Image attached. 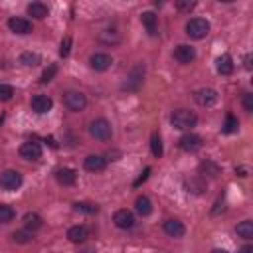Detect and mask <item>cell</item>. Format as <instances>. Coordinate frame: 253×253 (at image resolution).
<instances>
[{"instance_id":"5bb4252c","label":"cell","mask_w":253,"mask_h":253,"mask_svg":"<svg viewBox=\"0 0 253 253\" xmlns=\"http://www.w3.org/2000/svg\"><path fill=\"white\" fill-rule=\"evenodd\" d=\"M8 28H10L14 34H30V32H32V22L26 20V18L14 16V18L8 20Z\"/></svg>"},{"instance_id":"d6986e66","label":"cell","mask_w":253,"mask_h":253,"mask_svg":"<svg viewBox=\"0 0 253 253\" xmlns=\"http://www.w3.org/2000/svg\"><path fill=\"white\" fill-rule=\"evenodd\" d=\"M26 12H28V16H32V18H36V20H43V18H47V14H49V10H47V6H45L43 2H32Z\"/></svg>"},{"instance_id":"484cf974","label":"cell","mask_w":253,"mask_h":253,"mask_svg":"<svg viewBox=\"0 0 253 253\" xmlns=\"http://www.w3.org/2000/svg\"><path fill=\"white\" fill-rule=\"evenodd\" d=\"M73 210L91 215V213H97V211H99V206H97V204H91V202H75V204H73Z\"/></svg>"},{"instance_id":"d4e9b609","label":"cell","mask_w":253,"mask_h":253,"mask_svg":"<svg viewBox=\"0 0 253 253\" xmlns=\"http://www.w3.org/2000/svg\"><path fill=\"white\" fill-rule=\"evenodd\" d=\"M237 128H239V121H237V117L235 115H231V113H227L225 115V123H223V132L225 134H233V132H237Z\"/></svg>"},{"instance_id":"4fadbf2b","label":"cell","mask_w":253,"mask_h":253,"mask_svg":"<svg viewBox=\"0 0 253 253\" xmlns=\"http://www.w3.org/2000/svg\"><path fill=\"white\" fill-rule=\"evenodd\" d=\"M83 166H85V170H89V172H101V170H105V166H107V158L101 156V154H89V156L85 158Z\"/></svg>"},{"instance_id":"603a6c76","label":"cell","mask_w":253,"mask_h":253,"mask_svg":"<svg viewBox=\"0 0 253 253\" xmlns=\"http://www.w3.org/2000/svg\"><path fill=\"white\" fill-rule=\"evenodd\" d=\"M134 208H136V211H138L142 217H146V215L152 213V202H150L146 196H138L136 202H134Z\"/></svg>"},{"instance_id":"ffe728a7","label":"cell","mask_w":253,"mask_h":253,"mask_svg":"<svg viewBox=\"0 0 253 253\" xmlns=\"http://www.w3.org/2000/svg\"><path fill=\"white\" fill-rule=\"evenodd\" d=\"M140 20H142V26L146 28V32H148L150 36H156V28H158V16H156L154 12H144V14L140 16Z\"/></svg>"},{"instance_id":"836d02e7","label":"cell","mask_w":253,"mask_h":253,"mask_svg":"<svg viewBox=\"0 0 253 253\" xmlns=\"http://www.w3.org/2000/svg\"><path fill=\"white\" fill-rule=\"evenodd\" d=\"M14 97V87L12 85H0V101H10Z\"/></svg>"},{"instance_id":"5b68a950","label":"cell","mask_w":253,"mask_h":253,"mask_svg":"<svg viewBox=\"0 0 253 253\" xmlns=\"http://www.w3.org/2000/svg\"><path fill=\"white\" fill-rule=\"evenodd\" d=\"M22 186V174L16 170H6L0 174V188L6 192H14Z\"/></svg>"},{"instance_id":"f546056e","label":"cell","mask_w":253,"mask_h":253,"mask_svg":"<svg viewBox=\"0 0 253 253\" xmlns=\"http://www.w3.org/2000/svg\"><path fill=\"white\" fill-rule=\"evenodd\" d=\"M20 63H24V65H28V67H34V65L40 63V55H38V53H32V51H24V53L20 55Z\"/></svg>"},{"instance_id":"8fae6325","label":"cell","mask_w":253,"mask_h":253,"mask_svg":"<svg viewBox=\"0 0 253 253\" xmlns=\"http://www.w3.org/2000/svg\"><path fill=\"white\" fill-rule=\"evenodd\" d=\"M20 156L26 158V160H38L42 158V146L40 142H34V140H28L20 146Z\"/></svg>"},{"instance_id":"74e56055","label":"cell","mask_w":253,"mask_h":253,"mask_svg":"<svg viewBox=\"0 0 253 253\" xmlns=\"http://www.w3.org/2000/svg\"><path fill=\"white\" fill-rule=\"evenodd\" d=\"M245 69H251V55H245Z\"/></svg>"},{"instance_id":"ab89813d","label":"cell","mask_w":253,"mask_h":253,"mask_svg":"<svg viewBox=\"0 0 253 253\" xmlns=\"http://www.w3.org/2000/svg\"><path fill=\"white\" fill-rule=\"evenodd\" d=\"M154 2H156V6H160V4L164 2V0H154Z\"/></svg>"},{"instance_id":"7a4b0ae2","label":"cell","mask_w":253,"mask_h":253,"mask_svg":"<svg viewBox=\"0 0 253 253\" xmlns=\"http://www.w3.org/2000/svg\"><path fill=\"white\" fill-rule=\"evenodd\" d=\"M208 32H210V22H208L206 18H192V20H188V24H186V34H188L190 38H194V40L206 38Z\"/></svg>"},{"instance_id":"30bf717a","label":"cell","mask_w":253,"mask_h":253,"mask_svg":"<svg viewBox=\"0 0 253 253\" xmlns=\"http://www.w3.org/2000/svg\"><path fill=\"white\" fill-rule=\"evenodd\" d=\"M178 146H180L184 152H196V150L202 148V138H200L198 134L188 132V134H184V136L178 140Z\"/></svg>"},{"instance_id":"ac0fdd59","label":"cell","mask_w":253,"mask_h":253,"mask_svg":"<svg viewBox=\"0 0 253 253\" xmlns=\"http://www.w3.org/2000/svg\"><path fill=\"white\" fill-rule=\"evenodd\" d=\"M67 237H69V241H73V243H83V241H87V237H89V229H87L85 225H73V227L67 229Z\"/></svg>"},{"instance_id":"83f0119b","label":"cell","mask_w":253,"mask_h":253,"mask_svg":"<svg viewBox=\"0 0 253 253\" xmlns=\"http://www.w3.org/2000/svg\"><path fill=\"white\" fill-rule=\"evenodd\" d=\"M200 172H204V174H208V176L215 178V176L219 174V166H217L215 162H211V160H206V162H202V164H200Z\"/></svg>"},{"instance_id":"7402d4cb","label":"cell","mask_w":253,"mask_h":253,"mask_svg":"<svg viewBox=\"0 0 253 253\" xmlns=\"http://www.w3.org/2000/svg\"><path fill=\"white\" fill-rule=\"evenodd\" d=\"M43 225V219L38 215V213H34V211H28L26 215H24V227L26 229H30V231H36V229H40Z\"/></svg>"},{"instance_id":"e0dca14e","label":"cell","mask_w":253,"mask_h":253,"mask_svg":"<svg viewBox=\"0 0 253 253\" xmlns=\"http://www.w3.org/2000/svg\"><path fill=\"white\" fill-rule=\"evenodd\" d=\"M55 180L59 184H63V186H73L75 180H77V172L73 168H59L55 172Z\"/></svg>"},{"instance_id":"9c48e42d","label":"cell","mask_w":253,"mask_h":253,"mask_svg":"<svg viewBox=\"0 0 253 253\" xmlns=\"http://www.w3.org/2000/svg\"><path fill=\"white\" fill-rule=\"evenodd\" d=\"M89 65L95 71H107L113 65V57L109 53H93L89 57Z\"/></svg>"},{"instance_id":"f1b7e54d","label":"cell","mask_w":253,"mask_h":253,"mask_svg":"<svg viewBox=\"0 0 253 253\" xmlns=\"http://www.w3.org/2000/svg\"><path fill=\"white\" fill-rule=\"evenodd\" d=\"M150 150H152V154L156 158L162 156V140H160V134L158 132H152V136H150Z\"/></svg>"},{"instance_id":"3957f363","label":"cell","mask_w":253,"mask_h":253,"mask_svg":"<svg viewBox=\"0 0 253 253\" xmlns=\"http://www.w3.org/2000/svg\"><path fill=\"white\" fill-rule=\"evenodd\" d=\"M89 134L97 140H109L113 136V128H111V123L107 119H95L91 121L89 125Z\"/></svg>"},{"instance_id":"44dd1931","label":"cell","mask_w":253,"mask_h":253,"mask_svg":"<svg viewBox=\"0 0 253 253\" xmlns=\"http://www.w3.org/2000/svg\"><path fill=\"white\" fill-rule=\"evenodd\" d=\"M184 186H186V190H188L190 194H196V196H200V194L206 190V182H204L200 176H194V178L186 180Z\"/></svg>"},{"instance_id":"6da1fadb","label":"cell","mask_w":253,"mask_h":253,"mask_svg":"<svg viewBox=\"0 0 253 253\" xmlns=\"http://www.w3.org/2000/svg\"><path fill=\"white\" fill-rule=\"evenodd\" d=\"M170 123H172V126L178 128V130H190L192 126H196L198 117H196L192 111H188V109H178V111L172 113Z\"/></svg>"},{"instance_id":"ba28073f","label":"cell","mask_w":253,"mask_h":253,"mask_svg":"<svg viewBox=\"0 0 253 253\" xmlns=\"http://www.w3.org/2000/svg\"><path fill=\"white\" fill-rule=\"evenodd\" d=\"M174 59L178 61V63H192L194 59H196V49L192 47V45H186V43H182V45H178L176 49H174Z\"/></svg>"},{"instance_id":"cb8c5ba5","label":"cell","mask_w":253,"mask_h":253,"mask_svg":"<svg viewBox=\"0 0 253 253\" xmlns=\"http://www.w3.org/2000/svg\"><path fill=\"white\" fill-rule=\"evenodd\" d=\"M235 231H237V235L243 237V239H253V221H251V219H245V221L237 223Z\"/></svg>"},{"instance_id":"d6a6232c","label":"cell","mask_w":253,"mask_h":253,"mask_svg":"<svg viewBox=\"0 0 253 253\" xmlns=\"http://www.w3.org/2000/svg\"><path fill=\"white\" fill-rule=\"evenodd\" d=\"M57 73V65L55 63H51L43 73H42V77H40V83H49L51 79H53V75Z\"/></svg>"},{"instance_id":"e575fe53","label":"cell","mask_w":253,"mask_h":253,"mask_svg":"<svg viewBox=\"0 0 253 253\" xmlns=\"http://www.w3.org/2000/svg\"><path fill=\"white\" fill-rule=\"evenodd\" d=\"M69 51H71V38H69V36H65V38L61 40L59 55H61V57H67V55H69Z\"/></svg>"},{"instance_id":"4dcf8cb0","label":"cell","mask_w":253,"mask_h":253,"mask_svg":"<svg viewBox=\"0 0 253 253\" xmlns=\"http://www.w3.org/2000/svg\"><path fill=\"white\" fill-rule=\"evenodd\" d=\"M196 4H198V0H176V8L182 14H190L196 8Z\"/></svg>"},{"instance_id":"8d00e7d4","label":"cell","mask_w":253,"mask_h":253,"mask_svg":"<svg viewBox=\"0 0 253 253\" xmlns=\"http://www.w3.org/2000/svg\"><path fill=\"white\" fill-rule=\"evenodd\" d=\"M148 174H150V168H144V172H142V176H140V178H138V180L134 182V186H140V184H142V182H144V180L148 178Z\"/></svg>"},{"instance_id":"4316f807","label":"cell","mask_w":253,"mask_h":253,"mask_svg":"<svg viewBox=\"0 0 253 253\" xmlns=\"http://www.w3.org/2000/svg\"><path fill=\"white\" fill-rule=\"evenodd\" d=\"M16 217V211L8 204H0V223H10Z\"/></svg>"},{"instance_id":"f35d334b","label":"cell","mask_w":253,"mask_h":253,"mask_svg":"<svg viewBox=\"0 0 253 253\" xmlns=\"http://www.w3.org/2000/svg\"><path fill=\"white\" fill-rule=\"evenodd\" d=\"M217 2H223V4H231V2H235V0H217Z\"/></svg>"},{"instance_id":"7c38bea8","label":"cell","mask_w":253,"mask_h":253,"mask_svg":"<svg viewBox=\"0 0 253 253\" xmlns=\"http://www.w3.org/2000/svg\"><path fill=\"white\" fill-rule=\"evenodd\" d=\"M30 105H32V109H34L36 113L43 115V113H49V111H51L53 101H51V97H47V95H36Z\"/></svg>"},{"instance_id":"52a82bcc","label":"cell","mask_w":253,"mask_h":253,"mask_svg":"<svg viewBox=\"0 0 253 253\" xmlns=\"http://www.w3.org/2000/svg\"><path fill=\"white\" fill-rule=\"evenodd\" d=\"M113 223L119 227V229H130L134 225V215L130 210H117L113 213Z\"/></svg>"},{"instance_id":"d590c367","label":"cell","mask_w":253,"mask_h":253,"mask_svg":"<svg viewBox=\"0 0 253 253\" xmlns=\"http://www.w3.org/2000/svg\"><path fill=\"white\" fill-rule=\"evenodd\" d=\"M241 103H243V109H245L247 113H251V111H253V95H251V93H243Z\"/></svg>"},{"instance_id":"1f68e13d","label":"cell","mask_w":253,"mask_h":253,"mask_svg":"<svg viewBox=\"0 0 253 253\" xmlns=\"http://www.w3.org/2000/svg\"><path fill=\"white\" fill-rule=\"evenodd\" d=\"M12 239H14L16 243H30V241H32V231H30V229L14 231V233H12Z\"/></svg>"},{"instance_id":"8992f818","label":"cell","mask_w":253,"mask_h":253,"mask_svg":"<svg viewBox=\"0 0 253 253\" xmlns=\"http://www.w3.org/2000/svg\"><path fill=\"white\" fill-rule=\"evenodd\" d=\"M217 99H219L217 91H215V89H210V87L198 89V91L194 93V101H196L198 105H202V107H211V105L217 103Z\"/></svg>"},{"instance_id":"2e32d148","label":"cell","mask_w":253,"mask_h":253,"mask_svg":"<svg viewBox=\"0 0 253 253\" xmlns=\"http://www.w3.org/2000/svg\"><path fill=\"white\" fill-rule=\"evenodd\" d=\"M215 69H217V73H221V75H231L233 69H235V65H233V57H231L229 53L219 55V57L215 59Z\"/></svg>"},{"instance_id":"277c9868","label":"cell","mask_w":253,"mask_h":253,"mask_svg":"<svg viewBox=\"0 0 253 253\" xmlns=\"http://www.w3.org/2000/svg\"><path fill=\"white\" fill-rule=\"evenodd\" d=\"M63 105L73 111V113H79L87 107V97L81 93V91H65L63 93Z\"/></svg>"},{"instance_id":"9a60e30c","label":"cell","mask_w":253,"mask_h":253,"mask_svg":"<svg viewBox=\"0 0 253 253\" xmlns=\"http://www.w3.org/2000/svg\"><path fill=\"white\" fill-rule=\"evenodd\" d=\"M162 229L170 237H182L186 233V227H184V223L180 219H166L164 225H162Z\"/></svg>"}]
</instances>
